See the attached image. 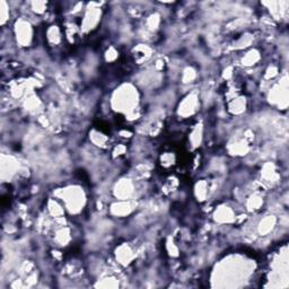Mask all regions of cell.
Listing matches in <instances>:
<instances>
[{
  "instance_id": "cell-1",
  "label": "cell",
  "mask_w": 289,
  "mask_h": 289,
  "mask_svg": "<svg viewBox=\"0 0 289 289\" xmlns=\"http://www.w3.org/2000/svg\"><path fill=\"white\" fill-rule=\"evenodd\" d=\"M15 35H16L17 43L19 42L23 47H26V44L29 43V40L32 37L31 27L26 22H17L16 28H15Z\"/></svg>"
}]
</instances>
